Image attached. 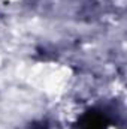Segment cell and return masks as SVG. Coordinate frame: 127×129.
Segmentation results:
<instances>
[{"label":"cell","mask_w":127,"mask_h":129,"mask_svg":"<svg viewBox=\"0 0 127 129\" xmlns=\"http://www.w3.org/2000/svg\"><path fill=\"white\" fill-rule=\"evenodd\" d=\"M82 129H105V122L100 116L88 113L82 120Z\"/></svg>","instance_id":"cell-1"}]
</instances>
